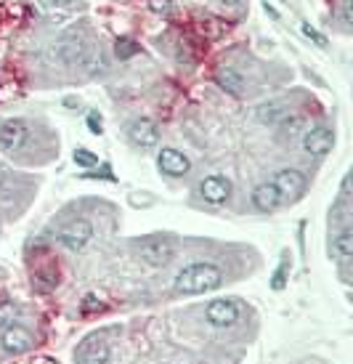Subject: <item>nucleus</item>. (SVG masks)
Returning a JSON list of instances; mask_svg holds the SVG:
<instances>
[{
    "instance_id": "obj_2",
    "label": "nucleus",
    "mask_w": 353,
    "mask_h": 364,
    "mask_svg": "<svg viewBox=\"0 0 353 364\" xmlns=\"http://www.w3.org/2000/svg\"><path fill=\"white\" fill-rule=\"evenodd\" d=\"M101 46L85 38V35H67L48 48V61H56L61 67H91Z\"/></svg>"
},
{
    "instance_id": "obj_18",
    "label": "nucleus",
    "mask_w": 353,
    "mask_h": 364,
    "mask_svg": "<svg viewBox=\"0 0 353 364\" xmlns=\"http://www.w3.org/2000/svg\"><path fill=\"white\" fill-rule=\"evenodd\" d=\"M290 272H293V261H290V253H284L282 261H279V266H276V272H273V277H271L273 290H282L284 284H287V277H290Z\"/></svg>"
},
{
    "instance_id": "obj_19",
    "label": "nucleus",
    "mask_w": 353,
    "mask_h": 364,
    "mask_svg": "<svg viewBox=\"0 0 353 364\" xmlns=\"http://www.w3.org/2000/svg\"><path fill=\"white\" fill-rule=\"evenodd\" d=\"M19 316H21L19 306L13 304V301H3V304H0V330L9 327V324H13Z\"/></svg>"
},
{
    "instance_id": "obj_26",
    "label": "nucleus",
    "mask_w": 353,
    "mask_h": 364,
    "mask_svg": "<svg viewBox=\"0 0 353 364\" xmlns=\"http://www.w3.org/2000/svg\"><path fill=\"white\" fill-rule=\"evenodd\" d=\"M340 197H343V200H351V173H345L343 181H340Z\"/></svg>"
},
{
    "instance_id": "obj_4",
    "label": "nucleus",
    "mask_w": 353,
    "mask_h": 364,
    "mask_svg": "<svg viewBox=\"0 0 353 364\" xmlns=\"http://www.w3.org/2000/svg\"><path fill=\"white\" fill-rule=\"evenodd\" d=\"M91 240H93V223L88 218H72L64 226H59V232H56V242L64 250H70V253L85 250Z\"/></svg>"
},
{
    "instance_id": "obj_3",
    "label": "nucleus",
    "mask_w": 353,
    "mask_h": 364,
    "mask_svg": "<svg viewBox=\"0 0 353 364\" xmlns=\"http://www.w3.org/2000/svg\"><path fill=\"white\" fill-rule=\"evenodd\" d=\"M131 247L146 266H157V269L168 266L175 258V245L168 237H162V234H149V237H141V240H133Z\"/></svg>"
},
{
    "instance_id": "obj_24",
    "label": "nucleus",
    "mask_w": 353,
    "mask_h": 364,
    "mask_svg": "<svg viewBox=\"0 0 353 364\" xmlns=\"http://www.w3.org/2000/svg\"><path fill=\"white\" fill-rule=\"evenodd\" d=\"M300 30H303V35H305V38H308V41H313V43H316V46H322V48H324V46H327V38H324L322 32H316V30H313L311 24H303Z\"/></svg>"
},
{
    "instance_id": "obj_21",
    "label": "nucleus",
    "mask_w": 353,
    "mask_h": 364,
    "mask_svg": "<svg viewBox=\"0 0 353 364\" xmlns=\"http://www.w3.org/2000/svg\"><path fill=\"white\" fill-rule=\"evenodd\" d=\"M75 165H80V168H93V165H99V157L88 149H77L75 152Z\"/></svg>"
},
{
    "instance_id": "obj_9",
    "label": "nucleus",
    "mask_w": 353,
    "mask_h": 364,
    "mask_svg": "<svg viewBox=\"0 0 353 364\" xmlns=\"http://www.w3.org/2000/svg\"><path fill=\"white\" fill-rule=\"evenodd\" d=\"M335 146V131L327 125H316L303 133V152L311 157H327Z\"/></svg>"
},
{
    "instance_id": "obj_13",
    "label": "nucleus",
    "mask_w": 353,
    "mask_h": 364,
    "mask_svg": "<svg viewBox=\"0 0 353 364\" xmlns=\"http://www.w3.org/2000/svg\"><path fill=\"white\" fill-rule=\"evenodd\" d=\"M200 197L210 205H223L232 197V181L226 176H207L200 181Z\"/></svg>"
},
{
    "instance_id": "obj_12",
    "label": "nucleus",
    "mask_w": 353,
    "mask_h": 364,
    "mask_svg": "<svg viewBox=\"0 0 353 364\" xmlns=\"http://www.w3.org/2000/svg\"><path fill=\"white\" fill-rule=\"evenodd\" d=\"M157 168H160L165 176L181 178V176H186V173L192 171V162H189V157L183 152L173 149V146H165V149H160V154H157Z\"/></svg>"
},
{
    "instance_id": "obj_20",
    "label": "nucleus",
    "mask_w": 353,
    "mask_h": 364,
    "mask_svg": "<svg viewBox=\"0 0 353 364\" xmlns=\"http://www.w3.org/2000/svg\"><path fill=\"white\" fill-rule=\"evenodd\" d=\"M136 51H139V46H136L131 38H117V43H114V53H117V59H131Z\"/></svg>"
},
{
    "instance_id": "obj_25",
    "label": "nucleus",
    "mask_w": 353,
    "mask_h": 364,
    "mask_svg": "<svg viewBox=\"0 0 353 364\" xmlns=\"http://www.w3.org/2000/svg\"><path fill=\"white\" fill-rule=\"evenodd\" d=\"M351 6H353V0H343V6H340V21H343L345 30H351V24H353Z\"/></svg>"
},
{
    "instance_id": "obj_1",
    "label": "nucleus",
    "mask_w": 353,
    "mask_h": 364,
    "mask_svg": "<svg viewBox=\"0 0 353 364\" xmlns=\"http://www.w3.org/2000/svg\"><path fill=\"white\" fill-rule=\"evenodd\" d=\"M223 284V272L215 263H189L173 279V290L178 295H205Z\"/></svg>"
},
{
    "instance_id": "obj_7",
    "label": "nucleus",
    "mask_w": 353,
    "mask_h": 364,
    "mask_svg": "<svg viewBox=\"0 0 353 364\" xmlns=\"http://www.w3.org/2000/svg\"><path fill=\"white\" fill-rule=\"evenodd\" d=\"M0 346H3L6 354L21 356L35 348V338H32V333L27 330V327H21V324H9V327L0 330Z\"/></svg>"
},
{
    "instance_id": "obj_28",
    "label": "nucleus",
    "mask_w": 353,
    "mask_h": 364,
    "mask_svg": "<svg viewBox=\"0 0 353 364\" xmlns=\"http://www.w3.org/2000/svg\"><path fill=\"white\" fill-rule=\"evenodd\" d=\"M131 205H136V208H146V205H151V200L149 197H139V194H131Z\"/></svg>"
},
{
    "instance_id": "obj_8",
    "label": "nucleus",
    "mask_w": 353,
    "mask_h": 364,
    "mask_svg": "<svg viewBox=\"0 0 353 364\" xmlns=\"http://www.w3.org/2000/svg\"><path fill=\"white\" fill-rule=\"evenodd\" d=\"M271 183L276 186V192H279L282 200H298L305 192V186H308L305 176L298 168H282V171H276Z\"/></svg>"
},
{
    "instance_id": "obj_27",
    "label": "nucleus",
    "mask_w": 353,
    "mask_h": 364,
    "mask_svg": "<svg viewBox=\"0 0 353 364\" xmlns=\"http://www.w3.org/2000/svg\"><path fill=\"white\" fill-rule=\"evenodd\" d=\"M88 128H91V133H101V117L99 114H88Z\"/></svg>"
},
{
    "instance_id": "obj_16",
    "label": "nucleus",
    "mask_w": 353,
    "mask_h": 364,
    "mask_svg": "<svg viewBox=\"0 0 353 364\" xmlns=\"http://www.w3.org/2000/svg\"><path fill=\"white\" fill-rule=\"evenodd\" d=\"M332 255L340 266H348L353 258V232L351 226H340L332 237Z\"/></svg>"
},
{
    "instance_id": "obj_23",
    "label": "nucleus",
    "mask_w": 353,
    "mask_h": 364,
    "mask_svg": "<svg viewBox=\"0 0 353 364\" xmlns=\"http://www.w3.org/2000/svg\"><path fill=\"white\" fill-rule=\"evenodd\" d=\"M101 309H104V304H101L96 295H85V298H82V304H80L82 314H93V311H101Z\"/></svg>"
},
{
    "instance_id": "obj_17",
    "label": "nucleus",
    "mask_w": 353,
    "mask_h": 364,
    "mask_svg": "<svg viewBox=\"0 0 353 364\" xmlns=\"http://www.w3.org/2000/svg\"><path fill=\"white\" fill-rule=\"evenodd\" d=\"M287 114H290V109H287L284 102H266L258 107V120H261L263 125H273V128H276Z\"/></svg>"
},
{
    "instance_id": "obj_29",
    "label": "nucleus",
    "mask_w": 353,
    "mask_h": 364,
    "mask_svg": "<svg viewBox=\"0 0 353 364\" xmlns=\"http://www.w3.org/2000/svg\"><path fill=\"white\" fill-rule=\"evenodd\" d=\"M218 3H223V6H239L242 0H218Z\"/></svg>"
},
{
    "instance_id": "obj_14",
    "label": "nucleus",
    "mask_w": 353,
    "mask_h": 364,
    "mask_svg": "<svg viewBox=\"0 0 353 364\" xmlns=\"http://www.w3.org/2000/svg\"><path fill=\"white\" fill-rule=\"evenodd\" d=\"M279 205H282V197H279V192H276V186L271 181L258 183L252 189V208L258 213H273Z\"/></svg>"
},
{
    "instance_id": "obj_15",
    "label": "nucleus",
    "mask_w": 353,
    "mask_h": 364,
    "mask_svg": "<svg viewBox=\"0 0 353 364\" xmlns=\"http://www.w3.org/2000/svg\"><path fill=\"white\" fill-rule=\"evenodd\" d=\"M215 82H218V88H223L226 93H232V96H242L247 91L244 75L237 72L234 67H221V70L215 72Z\"/></svg>"
},
{
    "instance_id": "obj_5",
    "label": "nucleus",
    "mask_w": 353,
    "mask_h": 364,
    "mask_svg": "<svg viewBox=\"0 0 353 364\" xmlns=\"http://www.w3.org/2000/svg\"><path fill=\"white\" fill-rule=\"evenodd\" d=\"M242 316V306L237 304L234 298H218V301H210L207 309H205V319L212 327H234Z\"/></svg>"
},
{
    "instance_id": "obj_10",
    "label": "nucleus",
    "mask_w": 353,
    "mask_h": 364,
    "mask_svg": "<svg viewBox=\"0 0 353 364\" xmlns=\"http://www.w3.org/2000/svg\"><path fill=\"white\" fill-rule=\"evenodd\" d=\"M75 362L80 364H104L109 362V343L93 335V338H85L77 348H75Z\"/></svg>"
},
{
    "instance_id": "obj_22",
    "label": "nucleus",
    "mask_w": 353,
    "mask_h": 364,
    "mask_svg": "<svg viewBox=\"0 0 353 364\" xmlns=\"http://www.w3.org/2000/svg\"><path fill=\"white\" fill-rule=\"evenodd\" d=\"M149 9L157 14V16H173V3L170 0H149Z\"/></svg>"
},
{
    "instance_id": "obj_6",
    "label": "nucleus",
    "mask_w": 353,
    "mask_h": 364,
    "mask_svg": "<svg viewBox=\"0 0 353 364\" xmlns=\"http://www.w3.org/2000/svg\"><path fill=\"white\" fill-rule=\"evenodd\" d=\"M30 141V125L24 120H3L0 122V152L13 154L21 152Z\"/></svg>"
},
{
    "instance_id": "obj_11",
    "label": "nucleus",
    "mask_w": 353,
    "mask_h": 364,
    "mask_svg": "<svg viewBox=\"0 0 353 364\" xmlns=\"http://www.w3.org/2000/svg\"><path fill=\"white\" fill-rule=\"evenodd\" d=\"M128 136H131V141L136 146H141V149H154L157 144H160V128H157V122L149 120V117H139V120H133L128 125Z\"/></svg>"
}]
</instances>
